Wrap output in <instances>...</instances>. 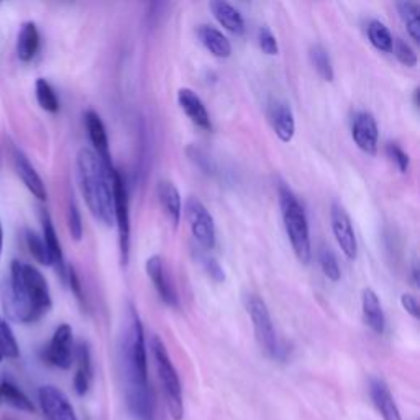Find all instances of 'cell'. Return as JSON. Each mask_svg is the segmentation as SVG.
Wrapping results in <instances>:
<instances>
[{"label": "cell", "mask_w": 420, "mask_h": 420, "mask_svg": "<svg viewBox=\"0 0 420 420\" xmlns=\"http://www.w3.org/2000/svg\"><path fill=\"white\" fill-rule=\"evenodd\" d=\"M199 261L202 264L204 271L207 273V276L212 281L216 282H223L225 281V271H223V268L220 266V263L217 261L216 258L210 257V255H199Z\"/></svg>", "instance_id": "cell-35"}, {"label": "cell", "mask_w": 420, "mask_h": 420, "mask_svg": "<svg viewBox=\"0 0 420 420\" xmlns=\"http://www.w3.org/2000/svg\"><path fill=\"white\" fill-rule=\"evenodd\" d=\"M112 193H113V223H117L118 246H120V261L123 266L129 264L130 259V204L127 193L125 181L118 170L112 175Z\"/></svg>", "instance_id": "cell-7"}, {"label": "cell", "mask_w": 420, "mask_h": 420, "mask_svg": "<svg viewBox=\"0 0 420 420\" xmlns=\"http://www.w3.org/2000/svg\"><path fill=\"white\" fill-rule=\"evenodd\" d=\"M397 12L403 18L407 33L410 35L415 43L420 41V7L417 3L410 2V0H403V2L396 3Z\"/></svg>", "instance_id": "cell-26"}, {"label": "cell", "mask_w": 420, "mask_h": 420, "mask_svg": "<svg viewBox=\"0 0 420 420\" xmlns=\"http://www.w3.org/2000/svg\"><path fill=\"white\" fill-rule=\"evenodd\" d=\"M258 45L259 49H261L264 54H269V56H275V54L280 53V45H277L276 36L268 26H261V29H259Z\"/></svg>", "instance_id": "cell-36"}, {"label": "cell", "mask_w": 420, "mask_h": 420, "mask_svg": "<svg viewBox=\"0 0 420 420\" xmlns=\"http://www.w3.org/2000/svg\"><path fill=\"white\" fill-rule=\"evenodd\" d=\"M177 102H179L182 111H184L186 115L189 117L195 125L200 127L202 130L212 129V122H210L207 108H205L204 102L193 89L181 88L177 90Z\"/></svg>", "instance_id": "cell-17"}, {"label": "cell", "mask_w": 420, "mask_h": 420, "mask_svg": "<svg viewBox=\"0 0 420 420\" xmlns=\"http://www.w3.org/2000/svg\"><path fill=\"white\" fill-rule=\"evenodd\" d=\"M40 49V33L33 22H26L22 26L17 40V54L22 61L29 63Z\"/></svg>", "instance_id": "cell-25"}, {"label": "cell", "mask_w": 420, "mask_h": 420, "mask_svg": "<svg viewBox=\"0 0 420 420\" xmlns=\"http://www.w3.org/2000/svg\"><path fill=\"white\" fill-rule=\"evenodd\" d=\"M368 38L376 49L382 53H392V38L391 31L380 20H371L368 24Z\"/></svg>", "instance_id": "cell-29"}, {"label": "cell", "mask_w": 420, "mask_h": 420, "mask_svg": "<svg viewBox=\"0 0 420 420\" xmlns=\"http://www.w3.org/2000/svg\"><path fill=\"white\" fill-rule=\"evenodd\" d=\"M48 282L45 276L29 263L12 261L10 296L6 310L13 321L31 323L40 321L51 309Z\"/></svg>", "instance_id": "cell-2"}, {"label": "cell", "mask_w": 420, "mask_h": 420, "mask_svg": "<svg viewBox=\"0 0 420 420\" xmlns=\"http://www.w3.org/2000/svg\"><path fill=\"white\" fill-rule=\"evenodd\" d=\"M362 309L363 317L366 325L376 333H385L386 328V317L385 310H382L381 300L378 298V294L371 287H364L362 292Z\"/></svg>", "instance_id": "cell-20"}, {"label": "cell", "mask_w": 420, "mask_h": 420, "mask_svg": "<svg viewBox=\"0 0 420 420\" xmlns=\"http://www.w3.org/2000/svg\"><path fill=\"white\" fill-rule=\"evenodd\" d=\"M15 168L18 176L22 177V181H24V184L26 186V189L38 200H47L48 194L47 187L43 184V179H41L38 172H36L33 164L29 161V158L22 152L15 153Z\"/></svg>", "instance_id": "cell-22"}, {"label": "cell", "mask_w": 420, "mask_h": 420, "mask_svg": "<svg viewBox=\"0 0 420 420\" xmlns=\"http://www.w3.org/2000/svg\"><path fill=\"white\" fill-rule=\"evenodd\" d=\"M48 363L59 369H70L74 360V337L72 328L67 323H61L54 332L51 341L47 348Z\"/></svg>", "instance_id": "cell-10"}, {"label": "cell", "mask_w": 420, "mask_h": 420, "mask_svg": "<svg viewBox=\"0 0 420 420\" xmlns=\"http://www.w3.org/2000/svg\"><path fill=\"white\" fill-rule=\"evenodd\" d=\"M210 10H212L213 17L217 18V22L223 29L230 31L234 35H243L245 33V20L241 17V13L232 6V3L225 2V0H213L210 2Z\"/></svg>", "instance_id": "cell-21"}, {"label": "cell", "mask_w": 420, "mask_h": 420, "mask_svg": "<svg viewBox=\"0 0 420 420\" xmlns=\"http://www.w3.org/2000/svg\"><path fill=\"white\" fill-rule=\"evenodd\" d=\"M35 92H36V100H38L40 107L43 111L56 113L59 111V99L54 89L51 88V84L47 79H40L36 81L35 84Z\"/></svg>", "instance_id": "cell-30"}, {"label": "cell", "mask_w": 420, "mask_h": 420, "mask_svg": "<svg viewBox=\"0 0 420 420\" xmlns=\"http://www.w3.org/2000/svg\"><path fill=\"white\" fill-rule=\"evenodd\" d=\"M186 218L195 241L204 250H212L217 241L216 222L209 209L197 197H189L186 202Z\"/></svg>", "instance_id": "cell-8"}, {"label": "cell", "mask_w": 420, "mask_h": 420, "mask_svg": "<svg viewBox=\"0 0 420 420\" xmlns=\"http://www.w3.org/2000/svg\"><path fill=\"white\" fill-rule=\"evenodd\" d=\"M280 205L284 222V230L291 241L296 257L302 264H309L312 258V246H310V230L305 210L296 194L289 187L280 186Z\"/></svg>", "instance_id": "cell-4"}, {"label": "cell", "mask_w": 420, "mask_h": 420, "mask_svg": "<svg viewBox=\"0 0 420 420\" xmlns=\"http://www.w3.org/2000/svg\"><path fill=\"white\" fill-rule=\"evenodd\" d=\"M0 399L12 407L25 410V412H35V405L12 381L3 380L0 382Z\"/></svg>", "instance_id": "cell-28"}, {"label": "cell", "mask_w": 420, "mask_h": 420, "mask_svg": "<svg viewBox=\"0 0 420 420\" xmlns=\"http://www.w3.org/2000/svg\"><path fill=\"white\" fill-rule=\"evenodd\" d=\"M77 177L90 213L104 225H113V193L112 175L104 166L97 154L89 148L77 153Z\"/></svg>", "instance_id": "cell-3"}, {"label": "cell", "mask_w": 420, "mask_h": 420, "mask_svg": "<svg viewBox=\"0 0 420 420\" xmlns=\"http://www.w3.org/2000/svg\"><path fill=\"white\" fill-rule=\"evenodd\" d=\"M77 371L74 376V389L77 396H86L92 380V363H90V350L86 341H81L76 348Z\"/></svg>", "instance_id": "cell-24"}, {"label": "cell", "mask_w": 420, "mask_h": 420, "mask_svg": "<svg viewBox=\"0 0 420 420\" xmlns=\"http://www.w3.org/2000/svg\"><path fill=\"white\" fill-rule=\"evenodd\" d=\"M84 123H86V130H88L89 138L94 145V153L97 154L104 166L107 168L111 172H113L115 171V168H113V163H112L111 148H108L107 129H105L102 118H100V115L95 111H86Z\"/></svg>", "instance_id": "cell-13"}, {"label": "cell", "mask_w": 420, "mask_h": 420, "mask_svg": "<svg viewBox=\"0 0 420 420\" xmlns=\"http://www.w3.org/2000/svg\"><path fill=\"white\" fill-rule=\"evenodd\" d=\"M268 120L282 143H289L296 134V118L286 100L275 99L268 105Z\"/></svg>", "instance_id": "cell-14"}, {"label": "cell", "mask_w": 420, "mask_h": 420, "mask_svg": "<svg viewBox=\"0 0 420 420\" xmlns=\"http://www.w3.org/2000/svg\"><path fill=\"white\" fill-rule=\"evenodd\" d=\"M401 304H403L405 312H407L409 315H412L414 318L420 317L419 300H417V298H415V296L409 294V292H404V294L401 296Z\"/></svg>", "instance_id": "cell-40"}, {"label": "cell", "mask_w": 420, "mask_h": 420, "mask_svg": "<svg viewBox=\"0 0 420 420\" xmlns=\"http://www.w3.org/2000/svg\"><path fill=\"white\" fill-rule=\"evenodd\" d=\"M412 280H414V284L419 286V268H417V263H414V266H412Z\"/></svg>", "instance_id": "cell-41"}, {"label": "cell", "mask_w": 420, "mask_h": 420, "mask_svg": "<svg viewBox=\"0 0 420 420\" xmlns=\"http://www.w3.org/2000/svg\"><path fill=\"white\" fill-rule=\"evenodd\" d=\"M330 222H332V232L333 235H335V240L337 243H339L340 250L344 251L346 258L355 259L356 253H358V243H356L353 223H351V218L344 205L337 202L332 204Z\"/></svg>", "instance_id": "cell-9"}, {"label": "cell", "mask_w": 420, "mask_h": 420, "mask_svg": "<svg viewBox=\"0 0 420 420\" xmlns=\"http://www.w3.org/2000/svg\"><path fill=\"white\" fill-rule=\"evenodd\" d=\"M386 153L401 172H407L409 171L410 158H409V154L405 153L399 145H397V143H387L386 145Z\"/></svg>", "instance_id": "cell-37"}, {"label": "cell", "mask_w": 420, "mask_h": 420, "mask_svg": "<svg viewBox=\"0 0 420 420\" xmlns=\"http://www.w3.org/2000/svg\"><path fill=\"white\" fill-rule=\"evenodd\" d=\"M18 355H20V348H18L15 335L8 323L0 317V362L18 358Z\"/></svg>", "instance_id": "cell-31"}, {"label": "cell", "mask_w": 420, "mask_h": 420, "mask_svg": "<svg viewBox=\"0 0 420 420\" xmlns=\"http://www.w3.org/2000/svg\"><path fill=\"white\" fill-rule=\"evenodd\" d=\"M146 273H148L154 289H156L159 298L164 300V304L171 305V307H177V294L172 289L170 281H168L164 261L159 255H152V257L146 259Z\"/></svg>", "instance_id": "cell-15"}, {"label": "cell", "mask_w": 420, "mask_h": 420, "mask_svg": "<svg viewBox=\"0 0 420 420\" xmlns=\"http://www.w3.org/2000/svg\"><path fill=\"white\" fill-rule=\"evenodd\" d=\"M152 353L154 363H156L164 397H166L168 410H170L172 419L182 420V417H184V404H182V387L179 376H177L175 364H172L170 355H168L163 340L156 335L152 339Z\"/></svg>", "instance_id": "cell-5"}, {"label": "cell", "mask_w": 420, "mask_h": 420, "mask_svg": "<svg viewBox=\"0 0 420 420\" xmlns=\"http://www.w3.org/2000/svg\"><path fill=\"white\" fill-rule=\"evenodd\" d=\"M3 246V230H2V223H0V251H2Z\"/></svg>", "instance_id": "cell-43"}, {"label": "cell", "mask_w": 420, "mask_h": 420, "mask_svg": "<svg viewBox=\"0 0 420 420\" xmlns=\"http://www.w3.org/2000/svg\"><path fill=\"white\" fill-rule=\"evenodd\" d=\"M243 305L248 312L251 322H253L255 335L261 350L264 353L276 358L280 353V346H277V337L275 330V323H273L271 314L264 300L255 292H245Z\"/></svg>", "instance_id": "cell-6"}, {"label": "cell", "mask_w": 420, "mask_h": 420, "mask_svg": "<svg viewBox=\"0 0 420 420\" xmlns=\"http://www.w3.org/2000/svg\"><path fill=\"white\" fill-rule=\"evenodd\" d=\"M67 223H70V234L72 236V240L79 241L82 239V234H84V228H82V218H81V212L77 204L74 202V199H71L70 202V210H67Z\"/></svg>", "instance_id": "cell-38"}, {"label": "cell", "mask_w": 420, "mask_h": 420, "mask_svg": "<svg viewBox=\"0 0 420 420\" xmlns=\"http://www.w3.org/2000/svg\"><path fill=\"white\" fill-rule=\"evenodd\" d=\"M41 409L48 420H77L70 399L54 386H43L38 392Z\"/></svg>", "instance_id": "cell-12"}, {"label": "cell", "mask_w": 420, "mask_h": 420, "mask_svg": "<svg viewBox=\"0 0 420 420\" xmlns=\"http://www.w3.org/2000/svg\"><path fill=\"white\" fill-rule=\"evenodd\" d=\"M369 394H371L374 407L378 409V412L381 414V417L385 420H403L399 412V407L394 403L389 387L382 380L374 378L369 382Z\"/></svg>", "instance_id": "cell-18"}, {"label": "cell", "mask_w": 420, "mask_h": 420, "mask_svg": "<svg viewBox=\"0 0 420 420\" xmlns=\"http://www.w3.org/2000/svg\"><path fill=\"white\" fill-rule=\"evenodd\" d=\"M156 193H158L159 205H161L163 212L166 213L168 220H170L175 227H177L182 217V200H181L179 191H177V187L175 186V182L159 181Z\"/></svg>", "instance_id": "cell-19"}, {"label": "cell", "mask_w": 420, "mask_h": 420, "mask_svg": "<svg viewBox=\"0 0 420 420\" xmlns=\"http://www.w3.org/2000/svg\"><path fill=\"white\" fill-rule=\"evenodd\" d=\"M197 36L205 49L216 58H228L232 54V43L220 30L212 25H200Z\"/></svg>", "instance_id": "cell-23"}, {"label": "cell", "mask_w": 420, "mask_h": 420, "mask_svg": "<svg viewBox=\"0 0 420 420\" xmlns=\"http://www.w3.org/2000/svg\"><path fill=\"white\" fill-rule=\"evenodd\" d=\"M414 105L417 108H419V105H420L419 104V88H415V90H414Z\"/></svg>", "instance_id": "cell-42"}, {"label": "cell", "mask_w": 420, "mask_h": 420, "mask_svg": "<svg viewBox=\"0 0 420 420\" xmlns=\"http://www.w3.org/2000/svg\"><path fill=\"white\" fill-rule=\"evenodd\" d=\"M122 368L130 412L136 420H154V399L148 382L145 328L134 305L129 307V327L123 337Z\"/></svg>", "instance_id": "cell-1"}, {"label": "cell", "mask_w": 420, "mask_h": 420, "mask_svg": "<svg viewBox=\"0 0 420 420\" xmlns=\"http://www.w3.org/2000/svg\"><path fill=\"white\" fill-rule=\"evenodd\" d=\"M309 58H310V63H312L314 70L317 71V74L321 76L323 81H328V82L333 81V77H335L333 63L330 54H328L323 45L321 43L312 45L309 49Z\"/></svg>", "instance_id": "cell-27"}, {"label": "cell", "mask_w": 420, "mask_h": 420, "mask_svg": "<svg viewBox=\"0 0 420 420\" xmlns=\"http://www.w3.org/2000/svg\"><path fill=\"white\" fill-rule=\"evenodd\" d=\"M41 225H43V241L47 245L49 259H51V266L56 268L58 275L61 276V280L66 282V276H67V268L65 263V257H63V250H61V243H59L56 228L53 225L51 217L47 210L41 212Z\"/></svg>", "instance_id": "cell-16"}, {"label": "cell", "mask_w": 420, "mask_h": 420, "mask_svg": "<svg viewBox=\"0 0 420 420\" xmlns=\"http://www.w3.org/2000/svg\"><path fill=\"white\" fill-rule=\"evenodd\" d=\"M351 136L362 152L366 154L378 153L380 130H378V122L371 112L360 111L355 113L353 120H351Z\"/></svg>", "instance_id": "cell-11"}, {"label": "cell", "mask_w": 420, "mask_h": 420, "mask_svg": "<svg viewBox=\"0 0 420 420\" xmlns=\"http://www.w3.org/2000/svg\"><path fill=\"white\" fill-rule=\"evenodd\" d=\"M66 281L70 282L71 289H72V292H74L76 299L79 300V304L81 305H86V298H84V291H82V286H81V280H79V276H77L76 269L72 268V266L67 268Z\"/></svg>", "instance_id": "cell-39"}, {"label": "cell", "mask_w": 420, "mask_h": 420, "mask_svg": "<svg viewBox=\"0 0 420 420\" xmlns=\"http://www.w3.org/2000/svg\"><path fill=\"white\" fill-rule=\"evenodd\" d=\"M392 51H394L396 58L407 67H415L417 66V53L414 51V48L410 47L407 41L403 38H394L392 41Z\"/></svg>", "instance_id": "cell-34"}, {"label": "cell", "mask_w": 420, "mask_h": 420, "mask_svg": "<svg viewBox=\"0 0 420 420\" xmlns=\"http://www.w3.org/2000/svg\"><path fill=\"white\" fill-rule=\"evenodd\" d=\"M25 241L26 246H29L31 257H33L36 261L43 266H51V259H49L47 245H45L43 236H40L36 232L33 230H26L25 232Z\"/></svg>", "instance_id": "cell-32"}, {"label": "cell", "mask_w": 420, "mask_h": 420, "mask_svg": "<svg viewBox=\"0 0 420 420\" xmlns=\"http://www.w3.org/2000/svg\"><path fill=\"white\" fill-rule=\"evenodd\" d=\"M318 261H321V268L327 280H330L333 282L340 281L341 271H340L339 259H337L335 253H333L330 248L321 250V253H318Z\"/></svg>", "instance_id": "cell-33"}]
</instances>
